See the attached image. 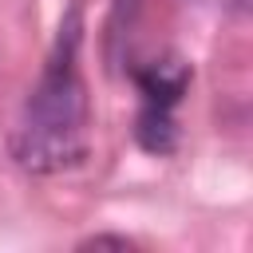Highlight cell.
<instances>
[{"instance_id":"cell-2","label":"cell","mask_w":253,"mask_h":253,"mask_svg":"<svg viewBox=\"0 0 253 253\" xmlns=\"http://www.w3.org/2000/svg\"><path fill=\"white\" fill-rule=\"evenodd\" d=\"M138 91H142V103H158V107H178L186 87H190V63L178 59V55H166V59H154L146 67H138L134 75Z\"/></svg>"},{"instance_id":"cell-1","label":"cell","mask_w":253,"mask_h":253,"mask_svg":"<svg viewBox=\"0 0 253 253\" xmlns=\"http://www.w3.org/2000/svg\"><path fill=\"white\" fill-rule=\"evenodd\" d=\"M79 20L59 28L55 55L32 87L24 115L12 130V158L32 174H59L87 158V87L75 63Z\"/></svg>"},{"instance_id":"cell-3","label":"cell","mask_w":253,"mask_h":253,"mask_svg":"<svg viewBox=\"0 0 253 253\" xmlns=\"http://www.w3.org/2000/svg\"><path fill=\"white\" fill-rule=\"evenodd\" d=\"M134 134H138L142 150H150V154H170V150L178 146V123H174V107L142 103Z\"/></svg>"},{"instance_id":"cell-4","label":"cell","mask_w":253,"mask_h":253,"mask_svg":"<svg viewBox=\"0 0 253 253\" xmlns=\"http://www.w3.org/2000/svg\"><path fill=\"white\" fill-rule=\"evenodd\" d=\"M107 245H111V249H130L126 237H91V241H83L79 249H107Z\"/></svg>"}]
</instances>
